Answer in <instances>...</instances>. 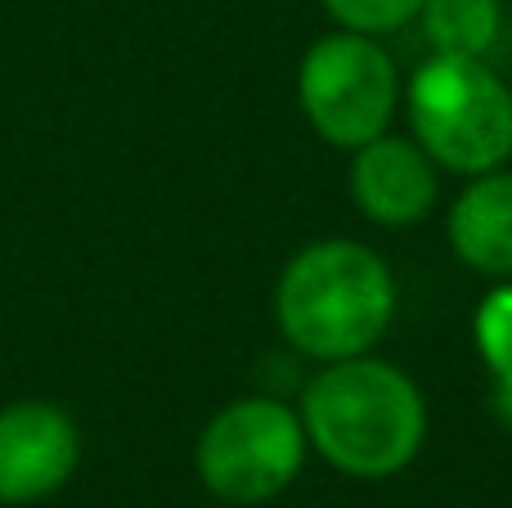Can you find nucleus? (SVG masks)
I'll use <instances>...</instances> for the list:
<instances>
[{"mask_svg": "<svg viewBox=\"0 0 512 508\" xmlns=\"http://www.w3.org/2000/svg\"><path fill=\"white\" fill-rule=\"evenodd\" d=\"M301 428L337 473L391 477L423 446L427 410L409 374L382 360L351 356L306 387Z\"/></svg>", "mask_w": 512, "mask_h": 508, "instance_id": "f257e3e1", "label": "nucleus"}, {"mask_svg": "<svg viewBox=\"0 0 512 508\" xmlns=\"http://www.w3.org/2000/svg\"><path fill=\"white\" fill-rule=\"evenodd\" d=\"M396 288L364 243L328 239L288 261L274 293L283 338L315 360L364 356L387 333Z\"/></svg>", "mask_w": 512, "mask_h": 508, "instance_id": "f03ea898", "label": "nucleus"}, {"mask_svg": "<svg viewBox=\"0 0 512 508\" xmlns=\"http://www.w3.org/2000/svg\"><path fill=\"white\" fill-rule=\"evenodd\" d=\"M409 122L427 158L486 176L512 153V90L481 59L436 54L409 86Z\"/></svg>", "mask_w": 512, "mask_h": 508, "instance_id": "7ed1b4c3", "label": "nucleus"}, {"mask_svg": "<svg viewBox=\"0 0 512 508\" xmlns=\"http://www.w3.org/2000/svg\"><path fill=\"white\" fill-rule=\"evenodd\" d=\"M306 459V428L283 401L248 396L234 401L203 428L194 464L203 486L225 504L274 500Z\"/></svg>", "mask_w": 512, "mask_h": 508, "instance_id": "20e7f679", "label": "nucleus"}, {"mask_svg": "<svg viewBox=\"0 0 512 508\" xmlns=\"http://www.w3.org/2000/svg\"><path fill=\"white\" fill-rule=\"evenodd\" d=\"M297 90L310 126L337 149L378 140L396 113V68L364 32H337L310 45Z\"/></svg>", "mask_w": 512, "mask_h": 508, "instance_id": "39448f33", "label": "nucleus"}, {"mask_svg": "<svg viewBox=\"0 0 512 508\" xmlns=\"http://www.w3.org/2000/svg\"><path fill=\"white\" fill-rule=\"evenodd\" d=\"M81 437L54 401H14L0 410V504H32L68 486Z\"/></svg>", "mask_w": 512, "mask_h": 508, "instance_id": "423d86ee", "label": "nucleus"}, {"mask_svg": "<svg viewBox=\"0 0 512 508\" xmlns=\"http://www.w3.org/2000/svg\"><path fill=\"white\" fill-rule=\"evenodd\" d=\"M351 189L364 216L378 225H414L436 203V171L427 162V149L400 135H378V140L355 149Z\"/></svg>", "mask_w": 512, "mask_h": 508, "instance_id": "0eeeda50", "label": "nucleus"}, {"mask_svg": "<svg viewBox=\"0 0 512 508\" xmlns=\"http://www.w3.org/2000/svg\"><path fill=\"white\" fill-rule=\"evenodd\" d=\"M450 243L463 266L481 275H512V171L481 176L450 212Z\"/></svg>", "mask_w": 512, "mask_h": 508, "instance_id": "6e6552de", "label": "nucleus"}, {"mask_svg": "<svg viewBox=\"0 0 512 508\" xmlns=\"http://www.w3.org/2000/svg\"><path fill=\"white\" fill-rule=\"evenodd\" d=\"M423 27L441 54L481 59L499 36V0H423Z\"/></svg>", "mask_w": 512, "mask_h": 508, "instance_id": "1a4fd4ad", "label": "nucleus"}, {"mask_svg": "<svg viewBox=\"0 0 512 508\" xmlns=\"http://www.w3.org/2000/svg\"><path fill=\"white\" fill-rule=\"evenodd\" d=\"M324 9L346 32H396L423 9V0H324Z\"/></svg>", "mask_w": 512, "mask_h": 508, "instance_id": "9d476101", "label": "nucleus"}, {"mask_svg": "<svg viewBox=\"0 0 512 508\" xmlns=\"http://www.w3.org/2000/svg\"><path fill=\"white\" fill-rule=\"evenodd\" d=\"M477 338L486 347L490 365L508 378L512 387V288H499L477 315Z\"/></svg>", "mask_w": 512, "mask_h": 508, "instance_id": "9b49d317", "label": "nucleus"}]
</instances>
